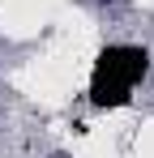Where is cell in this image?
<instances>
[{"label":"cell","mask_w":154,"mask_h":158,"mask_svg":"<svg viewBox=\"0 0 154 158\" xmlns=\"http://www.w3.org/2000/svg\"><path fill=\"white\" fill-rule=\"evenodd\" d=\"M146 73H150V52L146 47H133V43L103 47L99 64H94V77H90V107H99V111L124 107Z\"/></svg>","instance_id":"1"},{"label":"cell","mask_w":154,"mask_h":158,"mask_svg":"<svg viewBox=\"0 0 154 158\" xmlns=\"http://www.w3.org/2000/svg\"><path fill=\"white\" fill-rule=\"evenodd\" d=\"M99 4H116V0H99Z\"/></svg>","instance_id":"2"}]
</instances>
